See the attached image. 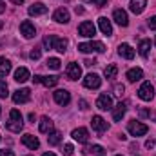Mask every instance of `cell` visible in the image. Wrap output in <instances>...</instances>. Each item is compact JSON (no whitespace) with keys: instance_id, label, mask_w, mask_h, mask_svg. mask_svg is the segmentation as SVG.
Returning a JSON list of instances; mask_svg holds the SVG:
<instances>
[{"instance_id":"obj_7","label":"cell","mask_w":156,"mask_h":156,"mask_svg":"<svg viewBox=\"0 0 156 156\" xmlns=\"http://www.w3.org/2000/svg\"><path fill=\"white\" fill-rule=\"evenodd\" d=\"M96 107H98L100 111H109V109H113V98H111L107 93H102V94L98 96V100H96Z\"/></svg>"},{"instance_id":"obj_3","label":"cell","mask_w":156,"mask_h":156,"mask_svg":"<svg viewBox=\"0 0 156 156\" xmlns=\"http://www.w3.org/2000/svg\"><path fill=\"white\" fill-rule=\"evenodd\" d=\"M138 96H140V100H144V102H151L153 96H154V87H153V83H151V82H144V83L140 85V89H138Z\"/></svg>"},{"instance_id":"obj_23","label":"cell","mask_w":156,"mask_h":156,"mask_svg":"<svg viewBox=\"0 0 156 156\" xmlns=\"http://www.w3.org/2000/svg\"><path fill=\"white\" fill-rule=\"evenodd\" d=\"M38 129H40V133H44V134L53 133V120L47 118V116H44L42 120H40V123H38Z\"/></svg>"},{"instance_id":"obj_36","label":"cell","mask_w":156,"mask_h":156,"mask_svg":"<svg viewBox=\"0 0 156 156\" xmlns=\"http://www.w3.org/2000/svg\"><path fill=\"white\" fill-rule=\"evenodd\" d=\"M123 91H125V87H123L122 83L115 85V94H116V96H122V94H123Z\"/></svg>"},{"instance_id":"obj_16","label":"cell","mask_w":156,"mask_h":156,"mask_svg":"<svg viewBox=\"0 0 156 156\" xmlns=\"http://www.w3.org/2000/svg\"><path fill=\"white\" fill-rule=\"evenodd\" d=\"M22 144L27 147V149H31V151H37L40 147V142L37 136H33V134H24L22 136Z\"/></svg>"},{"instance_id":"obj_46","label":"cell","mask_w":156,"mask_h":156,"mask_svg":"<svg viewBox=\"0 0 156 156\" xmlns=\"http://www.w3.org/2000/svg\"><path fill=\"white\" fill-rule=\"evenodd\" d=\"M4 11H5V4H4V2H0V15H2Z\"/></svg>"},{"instance_id":"obj_5","label":"cell","mask_w":156,"mask_h":156,"mask_svg":"<svg viewBox=\"0 0 156 156\" xmlns=\"http://www.w3.org/2000/svg\"><path fill=\"white\" fill-rule=\"evenodd\" d=\"M78 33H80V37H85V38H91V37H94V33H96V27H94V24L93 22H82L80 26H78Z\"/></svg>"},{"instance_id":"obj_39","label":"cell","mask_w":156,"mask_h":156,"mask_svg":"<svg viewBox=\"0 0 156 156\" xmlns=\"http://www.w3.org/2000/svg\"><path fill=\"white\" fill-rule=\"evenodd\" d=\"M44 47H45V49H51V35L44 38Z\"/></svg>"},{"instance_id":"obj_12","label":"cell","mask_w":156,"mask_h":156,"mask_svg":"<svg viewBox=\"0 0 156 156\" xmlns=\"http://www.w3.org/2000/svg\"><path fill=\"white\" fill-rule=\"evenodd\" d=\"M66 75H67L69 80H78V78L82 76V67L78 66L76 62H71L67 66V69H66Z\"/></svg>"},{"instance_id":"obj_45","label":"cell","mask_w":156,"mask_h":156,"mask_svg":"<svg viewBox=\"0 0 156 156\" xmlns=\"http://www.w3.org/2000/svg\"><path fill=\"white\" fill-rule=\"evenodd\" d=\"M75 11H76V15H82V13H83V7H75Z\"/></svg>"},{"instance_id":"obj_54","label":"cell","mask_w":156,"mask_h":156,"mask_svg":"<svg viewBox=\"0 0 156 156\" xmlns=\"http://www.w3.org/2000/svg\"><path fill=\"white\" fill-rule=\"evenodd\" d=\"M154 118H156V115H154Z\"/></svg>"},{"instance_id":"obj_35","label":"cell","mask_w":156,"mask_h":156,"mask_svg":"<svg viewBox=\"0 0 156 156\" xmlns=\"http://www.w3.org/2000/svg\"><path fill=\"white\" fill-rule=\"evenodd\" d=\"M40 55H42V49H40V47H35V49L31 51V55H29V56H31V60H38Z\"/></svg>"},{"instance_id":"obj_26","label":"cell","mask_w":156,"mask_h":156,"mask_svg":"<svg viewBox=\"0 0 156 156\" xmlns=\"http://www.w3.org/2000/svg\"><path fill=\"white\" fill-rule=\"evenodd\" d=\"M11 73V62L5 56H0V76H7Z\"/></svg>"},{"instance_id":"obj_29","label":"cell","mask_w":156,"mask_h":156,"mask_svg":"<svg viewBox=\"0 0 156 156\" xmlns=\"http://www.w3.org/2000/svg\"><path fill=\"white\" fill-rule=\"evenodd\" d=\"M60 140H62V134H60L58 131H53V133H49V136H47V144H49V145H58Z\"/></svg>"},{"instance_id":"obj_22","label":"cell","mask_w":156,"mask_h":156,"mask_svg":"<svg viewBox=\"0 0 156 156\" xmlns=\"http://www.w3.org/2000/svg\"><path fill=\"white\" fill-rule=\"evenodd\" d=\"M31 78V75H29V69L27 67H18L16 71H15V80L18 82V83H24V82H27Z\"/></svg>"},{"instance_id":"obj_18","label":"cell","mask_w":156,"mask_h":156,"mask_svg":"<svg viewBox=\"0 0 156 156\" xmlns=\"http://www.w3.org/2000/svg\"><path fill=\"white\" fill-rule=\"evenodd\" d=\"M53 20L58 22V24H67V22H69V11H67L66 7L56 9V11L53 13Z\"/></svg>"},{"instance_id":"obj_37","label":"cell","mask_w":156,"mask_h":156,"mask_svg":"<svg viewBox=\"0 0 156 156\" xmlns=\"http://www.w3.org/2000/svg\"><path fill=\"white\" fill-rule=\"evenodd\" d=\"M85 2H93V4H94V5H98V7H104L109 0H85Z\"/></svg>"},{"instance_id":"obj_31","label":"cell","mask_w":156,"mask_h":156,"mask_svg":"<svg viewBox=\"0 0 156 156\" xmlns=\"http://www.w3.org/2000/svg\"><path fill=\"white\" fill-rule=\"evenodd\" d=\"M87 153H93V154L96 156H104V147H100V145H93V147H87V149H83V154H87Z\"/></svg>"},{"instance_id":"obj_10","label":"cell","mask_w":156,"mask_h":156,"mask_svg":"<svg viewBox=\"0 0 156 156\" xmlns=\"http://www.w3.org/2000/svg\"><path fill=\"white\" fill-rule=\"evenodd\" d=\"M91 125H93V129H94L98 134H102V133H105V131L109 129V123H107V122H105L102 116H98V115H96V116H93V120H91Z\"/></svg>"},{"instance_id":"obj_21","label":"cell","mask_w":156,"mask_h":156,"mask_svg":"<svg viewBox=\"0 0 156 156\" xmlns=\"http://www.w3.org/2000/svg\"><path fill=\"white\" fill-rule=\"evenodd\" d=\"M27 11H29L31 16H40V15H45V13H47V5H44L42 2H37V4H33Z\"/></svg>"},{"instance_id":"obj_43","label":"cell","mask_w":156,"mask_h":156,"mask_svg":"<svg viewBox=\"0 0 156 156\" xmlns=\"http://www.w3.org/2000/svg\"><path fill=\"white\" fill-rule=\"evenodd\" d=\"M83 64H85L87 67H91V66H94V64H96V60H89V58H87V60H85Z\"/></svg>"},{"instance_id":"obj_17","label":"cell","mask_w":156,"mask_h":156,"mask_svg":"<svg viewBox=\"0 0 156 156\" xmlns=\"http://www.w3.org/2000/svg\"><path fill=\"white\" fill-rule=\"evenodd\" d=\"M33 82L35 83H44L45 87H55L58 83V76L56 75H51V76H35Z\"/></svg>"},{"instance_id":"obj_11","label":"cell","mask_w":156,"mask_h":156,"mask_svg":"<svg viewBox=\"0 0 156 156\" xmlns=\"http://www.w3.org/2000/svg\"><path fill=\"white\" fill-rule=\"evenodd\" d=\"M51 49L58 51V53H66L67 49V40L66 38H60L56 35H51Z\"/></svg>"},{"instance_id":"obj_33","label":"cell","mask_w":156,"mask_h":156,"mask_svg":"<svg viewBox=\"0 0 156 156\" xmlns=\"http://www.w3.org/2000/svg\"><path fill=\"white\" fill-rule=\"evenodd\" d=\"M9 91H7V83L4 80H0V98H7Z\"/></svg>"},{"instance_id":"obj_13","label":"cell","mask_w":156,"mask_h":156,"mask_svg":"<svg viewBox=\"0 0 156 156\" xmlns=\"http://www.w3.org/2000/svg\"><path fill=\"white\" fill-rule=\"evenodd\" d=\"M20 33H22L26 38H33V37L37 35V29H35V26H33L29 20H24V22L20 24Z\"/></svg>"},{"instance_id":"obj_4","label":"cell","mask_w":156,"mask_h":156,"mask_svg":"<svg viewBox=\"0 0 156 156\" xmlns=\"http://www.w3.org/2000/svg\"><path fill=\"white\" fill-rule=\"evenodd\" d=\"M127 129H129V133H131L133 136H144V134H147V131H149V127H147L145 123H142V122H136V120L129 122Z\"/></svg>"},{"instance_id":"obj_47","label":"cell","mask_w":156,"mask_h":156,"mask_svg":"<svg viewBox=\"0 0 156 156\" xmlns=\"http://www.w3.org/2000/svg\"><path fill=\"white\" fill-rule=\"evenodd\" d=\"M11 2H13V4H16V5H20V4H22L24 0H11Z\"/></svg>"},{"instance_id":"obj_24","label":"cell","mask_w":156,"mask_h":156,"mask_svg":"<svg viewBox=\"0 0 156 156\" xmlns=\"http://www.w3.org/2000/svg\"><path fill=\"white\" fill-rule=\"evenodd\" d=\"M145 5H147V0H131V4H129L131 11H133L134 15H140V13H144Z\"/></svg>"},{"instance_id":"obj_41","label":"cell","mask_w":156,"mask_h":156,"mask_svg":"<svg viewBox=\"0 0 156 156\" xmlns=\"http://www.w3.org/2000/svg\"><path fill=\"white\" fill-rule=\"evenodd\" d=\"M140 116H142V118H147V116H151V113H149L147 109H140Z\"/></svg>"},{"instance_id":"obj_44","label":"cell","mask_w":156,"mask_h":156,"mask_svg":"<svg viewBox=\"0 0 156 156\" xmlns=\"http://www.w3.org/2000/svg\"><path fill=\"white\" fill-rule=\"evenodd\" d=\"M78 104H80V109H83V111L87 109V102H85V100H80Z\"/></svg>"},{"instance_id":"obj_28","label":"cell","mask_w":156,"mask_h":156,"mask_svg":"<svg viewBox=\"0 0 156 156\" xmlns=\"http://www.w3.org/2000/svg\"><path fill=\"white\" fill-rule=\"evenodd\" d=\"M125 111H127V105L120 102L116 107L113 109V118H115V122H120V120L123 118V115H125Z\"/></svg>"},{"instance_id":"obj_52","label":"cell","mask_w":156,"mask_h":156,"mask_svg":"<svg viewBox=\"0 0 156 156\" xmlns=\"http://www.w3.org/2000/svg\"><path fill=\"white\" fill-rule=\"evenodd\" d=\"M0 113H2V109H0Z\"/></svg>"},{"instance_id":"obj_27","label":"cell","mask_w":156,"mask_h":156,"mask_svg":"<svg viewBox=\"0 0 156 156\" xmlns=\"http://www.w3.org/2000/svg\"><path fill=\"white\" fill-rule=\"evenodd\" d=\"M149 51H151V40L144 38L140 42V45H138V53H140V56H144V58H147V55H149Z\"/></svg>"},{"instance_id":"obj_15","label":"cell","mask_w":156,"mask_h":156,"mask_svg":"<svg viewBox=\"0 0 156 156\" xmlns=\"http://www.w3.org/2000/svg\"><path fill=\"white\" fill-rule=\"evenodd\" d=\"M113 18H115V22H116L118 26H122V27H127L129 26V16H127V13L123 9H115Z\"/></svg>"},{"instance_id":"obj_20","label":"cell","mask_w":156,"mask_h":156,"mask_svg":"<svg viewBox=\"0 0 156 156\" xmlns=\"http://www.w3.org/2000/svg\"><path fill=\"white\" fill-rule=\"evenodd\" d=\"M118 55L123 56V58H127V60H133L134 58V49L129 44H120L118 45Z\"/></svg>"},{"instance_id":"obj_50","label":"cell","mask_w":156,"mask_h":156,"mask_svg":"<svg viewBox=\"0 0 156 156\" xmlns=\"http://www.w3.org/2000/svg\"><path fill=\"white\" fill-rule=\"evenodd\" d=\"M154 45H156V38H154Z\"/></svg>"},{"instance_id":"obj_42","label":"cell","mask_w":156,"mask_h":156,"mask_svg":"<svg viewBox=\"0 0 156 156\" xmlns=\"http://www.w3.org/2000/svg\"><path fill=\"white\" fill-rule=\"evenodd\" d=\"M0 156H15V154H13V151H7V149H4V151H0Z\"/></svg>"},{"instance_id":"obj_53","label":"cell","mask_w":156,"mask_h":156,"mask_svg":"<svg viewBox=\"0 0 156 156\" xmlns=\"http://www.w3.org/2000/svg\"><path fill=\"white\" fill-rule=\"evenodd\" d=\"M0 140H2V136H0Z\"/></svg>"},{"instance_id":"obj_51","label":"cell","mask_w":156,"mask_h":156,"mask_svg":"<svg viewBox=\"0 0 156 156\" xmlns=\"http://www.w3.org/2000/svg\"><path fill=\"white\" fill-rule=\"evenodd\" d=\"M116 156H122V154H116Z\"/></svg>"},{"instance_id":"obj_40","label":"cell","mask_w":156,"mask_h":156,"mask_svg":"<svg viewBox=\"0 0 156 156\" xmlns=\"http://www.w3.org/2000/svg\"><path fill=\"white\" fill-rule=\"evenodd\" d=\"M153 147H154V140H153V138H149V140L145 142V149H153Z\"/></svg>"},{"instance_id":"obj_48","label":"cell","mask_w":156,"mask_h":156,"mask_svg":"<svg viewBox=\"0 0 156 156\" xmlns=\"http://www.w3.org/2000/svg\"><path fill=\"white\" fill-rule=\"evenodd\" d=\"M42 156H56V154H53V153H44Z\"/></svg>"},{"instance_id":"obj_34","label":"cell","mask_w":156,"mask_h":156,"mask_svg":"<svg viewBox=\"0 0 156 156\" xmlns=\"http://www.w3.org/2000/svg\"><path fill=\"white\" fill-rule=\"evenodd\" d=\"M73 151H75V147H73L71 144H66V145L62 147V153H64V156H71V154H73Z\"/></svg>"},{"instance_id":"obj_14","label":"cell","mask_w":156,"mask_h":156,"mask_svg":"<svg viewBox=\"0 0 156 156\" xmlns=\"http://www.w3.org/2000/svg\"><path fill=\"white\" fill-rule=\"evenodd\" d=\"M71 136L76 140L78 144H87V140H89V131H87L85 127H78V129H75V131L71 133Z\"/></svg>"},{"instance_id":"obj_19","label":"cell","mask_w":156,"mask_h":156,"mask_svg":"<svg viewBox=\"0 0 156 156\" xmlns=\"http://www.w3.org/2000/svg\"><path fill=\"white\" fill-rule=\"evenodd\" d=\"M98 27H100V31H102L105 37H111V35H113V26H111V22H109L105 16H100V18H98Z\"/></svg>"},{"instance_id":"obj_38","label":"cell","mask_w":156,"mask_h":156,"mask_svg":"<svg viewBox=\"0 0 156 156\" xmlns=\"http://www.w3.org/2000/svg\"><path fill=\"white\" fill-rule=\"evenodd\" d=\"M147 26H149L151 29H156V16H151V18L147 20Z\"/></svg>"},{"instance_id":"obj_49","label":"cell","mask_w":156,"mask_h":156,"mask_svg":"<svg viewBox=\"0 0 156 156\" xmlns=\"http://www.w3.org/2000/svg\"><path fill=\"white\" fill-rule=\"evenodd\" d=\"M2 27H4V22H2V20H0V29H2Z\"/></svg>"},{"instance_id":"obj_32","label":"cell","mask_w":156,"mask_h":156,"mask_svg":"<svg viewBox=\"0 0 156 156\" xmlns=\"http://www.w3.org/2000/svg\"><path fill=\"white\" fill-rule=\"evenodd\" d=\"M45 64H47V67H49V69H53V71H58L62 62H60L58 58H47V62H45Z\"/></svg>"},{"instance_id":"obj_6","label":"cell","mask_w":156,"mask_h":156,"mask_svg":"<svg viewBox=\"0 0 156 156\" xmlns=\"http://www.w3.org/2000/svg\"><path fill=\"white\" fill-rule=\"evenodd\" d=\"M29 98H31V91H29L27 87L16 89V91L13 93V102H15V104H26V102H29Z\"/></svg>"},{"instance_id":"obj_30","label":"cell","mask_w":156,"mask_h":156,"mask_svg":"<svg viewBox=\"0 0 156 156\" xmlns=\"http://www.w3.org/2000/svg\"><path fill=\"white\" fill-rule=\"evenodd\" d=\"M104 75H105V78H107V80H111V78H116V75H118V67L115 66V64L107 66V67H105V71H104Z\"/></svg>"},{"instance_id":"obj_8","label":"cell","mask_w":156,"mask_h":156,"mask_svg":"<svg viewBox=\"0 0 156 156\" xmlns=\"http://www.w3.org/2000/svg\"><path fill=\"white\" fill-rule=\"evenodd\" d=\"M53 96H55V102H56L58 105H67V104L71 102V94H69V91H66V89H56V91L53 93Z\"/></svg>"},{"instance_id":"obj_2","label":"cell","mask_w":156,"mask_h":156,"mask_svg":"<svg viewBox=\"0 0 156 156\" xmlns=\"http://www.w3.org/2000/svg\"><path fill=\"white\" fill-rule=\"evenodd\" d=\"M78 51L80 53H104L105 51V45L102 42H82L78 44Z\"/></svg>"},{"instance_id":"obj_9","label":"cell","mask_w":156,"mask_h":156,"mask_svg":"<svg viewBox=\"0 0 156 156\" xmlns=\"http://www.w3.org/2000/svg\"><path fill=\"white\" fill-rule=\"evenodd\" d=\"M83 85H85L87 89H98V87L102 85V78L98 76L96 73H89L87 76L83 78Z\"/></svg>"},{"instance_id":"obj_1","label":"cell","mask_w":156,"mask_h":156,"mask_svg":"<svg viewBox=\"0 0 156 156\" xmlns=\"http://www.w3.org/2000/svg\"><path fill=\"white\" fill-rule=\"evenodd\" d=\"M5 127L11 131V133H20L22 127H24V122H22V115L18 109H13L9 113V122L5 123Z\"/></svg>"},{"instance_id":"obj_25","label":"cell","mask_w":156,"mask_h":156,"mask_svg":"<svg viewBox=\"0 0 156 156\" xmlns=\"http://www.w3.org/2000/svg\"><path fill=\"white\" fill-rule=\"evenodd\" d=\"M142 78H144V71H142L140 67H133V69L127 71V80L133 82V83L138 82V80H142Z\"/></svg>"}]
</instances>
